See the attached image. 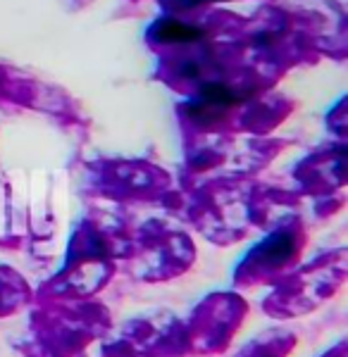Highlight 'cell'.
Masks as SVG:
<instances>
[{
  "mask_svg": "<svg viewBox=\"0 0 348 357\" xmlns=\"http://www.w3.org/2000/svg\"><path fill=\"white\" fill-rule=\"evenodd\" d=\"M153 36L165 43H189V41H198L203 31L196 26L184 24L179 20H165L153 26Z\"/></svg>",
  "mask_w": 348,
  "mask_h": 357,
  "instance_id": "cell-1",
  "label": "cell"
},
{
  "mask_svg": "<svg viewBox=\"0 0 348 357\" xmlns=\"http://www.w3.org/2000/svg\"><path fill=\"white\" fill-rule=\"evenodd\" d=\"M236 100H239L236 93H231L227 86L222 84H208L201 91V102H205L210 110H222V107L234 105Z\"/></svg>",
  "mask_w": 348,
  "mask_h": 357,
  "instance_id": "cell-2",
  "label": "cell"
},
{
  "mask_svg": "<svg viewBox=\"0 0 348 357\" xmlns=\"http://www.w3.org/2000/svg\"><path fill=\"white\" fill-rule=\"evenodd\" d=\"M289 252H291V241H289L287 236H275V238L268 241V245L263 248V257L272 264L287 260Z\"/></svg>",
  "mask_w": 348,
  "mask_h": 357,
  "instance_id": "cell-3",
  "label": "cell"
},
{
  "mask_svg": "<svg viewBox=\"0 0 348 357\" xmlns=\"http://www.w3.org/2000/svg\"><path fill=\"white\" fill-rule=\"evenodd\" d=\"M170 3L174 5V8H179V10H189V8H196V5H201L203 0H170Z\"/></svg>",
  "mask_w": 348,
  "mask_h": 357,
  "instance_id": "cell-4",
  "label": "cell"
},
{
  "mask_svg": "<svg viewBox=\"0 0 348 357\" xmlns=\"http://www.w3.org/2000/svg\"><path fill=\"white\" fill-rule=\"evenodd\" d=\"M182 74L184 77H198V65H196V62H187V65L182 67Z\"/></svg>",
  "mask_w": 348,
  "mask_h": 357,
  "instance_id": "cell-5",
  "label": "cell"
}]
</instances>
